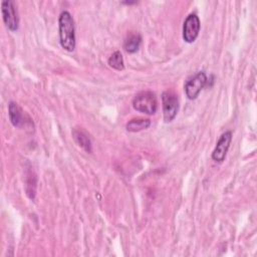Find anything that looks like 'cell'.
Segmentation results:
<instances>
[{"label": "cell", "mask_w": 257, "mask_h": 257, "mask_svg": "<svg viewBox=\"0 0 257 257\" xmlns=\"http://www.w3.org/2000/svg\"><path fill=\"white\" fill-rule=\"evenodd\" d=\"M141 43H142L141 34L131 32L127 34V36L123 42V48L127 53H135L139 50Z\"/></svg>", "instance_id": "9"}, {"label": "cell", "mask_w": 257, "mask_h": 257, "mask_svg": "<svg viewBox=\"0 0 257 257\" xmlns=\"http://www.w3.org/2000/svg\"><path fill=\"white\" fill-rule=\"evenodd\" d=\"M207 82V76L204 71H199L193 75L185 84V92L189 99H195L204 88Z\"/></svg>", "instance_id": "7"}, {"label": "cell", "mask_w": 257, "mask_h": 257, "mask_svg": "<svg viewBox=\"0 0 257 257\" xmlns=\"http://www.w3.org/2000/svg\"><path fill=\"white\" fill-rule=\"evenodd\" d=\"M8 115L11 123L18 128L27 127L28 125L33 126V122L30 117L24 113L22 108L18 105V103L14 101H10L8 105Z\"/></svg>", "instance_id": "5"}, {"label": "cell", "mask_w": 257, "mask_h": 257, "mask_svg": "<svg viewBox=\"0 0 257 257\" xmlns=\"http://www.w3.org/2000/svg\"><path fill=\"white\" fill-rule=\"evenodd\" d=\"M133 107L147 114H154L158 108V101L156 94L153 91H141L133 99Z\"/></svg>", "instance_id": "2"}, {"label": "cell", "mask_w": 257, "mask_h": 257, "mask_svg": "<svg viewBox=\"0 0 257 257\" xmlns=\"http://www.w3.org/2000/svg\"><path fill=\"white\" fill-rule=\"evenodd\" d=\"M200 28L201 23L199 17L194 13L189 14L183 24V39L188 43L194 42L199 35Z\"/></svg>", "instance_id": "6"}, {"label": "cell", "mask_w": 257, "mask_h": 257, "mask_svg": "<svg viewBox=\"0 0 257 257\" xmlns=\"http://www.w3.org/2000/svg\"><path fill=\"white\" fill-rule=\"evenodd\" d=\"M72 138L76 142V144L81 147L85 152L91 153V143L87 135L79 128H73L72 131Z\"/></svg>", "instance_id": "10"}, {"label": "cell", "mask_w": 257, "mask_h": 257, "mask_svg": "<svg viewBox=\"0 0 257 257\" xmlns=\"http://www.w3.org/2000/svg\"><path fill=\"white\" fill-rule=\"evenodd\" d=\"M1 12L6 27L11 31H16L19 26V18L14 2L12 0L2 1Z\"/></svg>", "instance_id": "4"}, {"label": "cell", "mask_w": 257, "mask_h": 257, "mask_svg": "<svg viewBox=\"0 0 257 257\" xmlns=\"http://www.w3.org/2000/svg\"><path fill=\"white\" fill-rule=\"evenodd\" d=\"M59 42L63 49L73 51L75 48V30L74 22L68 11H62L58 19Z\"/></svg>", "instance_id": "1"}, {"label": "cell", "mask_w": 257, "mask_h": 257, "mask_svg": "<svg viewBox=\"0 0 257 257\" xmlns=\"http://www.w3.org/2000/svg\"><path fill=\"white\" fill-rule=\"evenodd\" d=\"M151 125V120L149 118H133L128 120L125 124L127 132L137 133L147 130Z\"/></svg>", "instance_id": "11"}, {"label": "cell", "mask_w": 257, "mask_h": 257, "mask_svg": "<svg viewBox=\"0 0 257 257\" xmlns=\"http://www.w3.org/2000/svg\"><path fill=\"white\" fill-rule=\"evenodd\" d=\"M108 64L110 67L116 69V70H122L124 68L123 58L120 53V51L116 50L114 51L108 58Z\"/></svg>", "instance_id": "12"}, {"label": "cell", "mask_w": 257, "mask_h": 257, "mask_svg": "<svg viewBox=\"0 0 257 257\" xmlns=\"http://www.w3.org/2000/svg\"><path fill=\"white\" fill-rule=\"evenodd\" d=\"M232 142V132L228 131L221 135L219 141L216 144V147L212 153V159L217 163H222L225 158L226 154L229 150L230 144Z\"/></svg>", "instance_id": "8"}, {"label": "cell", "mask_w": 257, "mask_h": 257, "mask_svg": "<svg viewBox=\"0 0 257 257\" xmlns=\"http://www.w3.org/2000/svg\"><path fill=\"white\" fill-rule=\"evenodd\" d=\"M162 101L164 120L166 122H170L176 117L179 110L178 95L174 91L166 90L162 93Z\"/></svg>", "instance_id": "3"}]
</instances>
